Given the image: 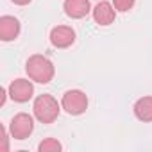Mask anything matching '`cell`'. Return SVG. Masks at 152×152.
I'll return each mask as SVG.
<instances>
[{"mask_svg":"<svg viewBox=\"0 0 152 152\" xmlns=\"http://www.w3.org/2000/svg\"><path fill=\"white\" fill-rule=\"evenodd\" d=\"M132 113L140 122H145V124L152 122V97L147 95V97L138 99L132 106Z\"/></svg>","mask_w":152,"mask_h":152,"instance_id":"10","label":"cell"},{"mask_svg":"<svg viewBox=\"0 0 152 152\" xmlns=\"http://www.w3.org/2000/svg\"><path fill=\"white\" fill-rule=\"evenodd\" d=\"M9 132L13 140H25L34 131V118L29 113H18L9 122Z\"/></svg>","mask_w":152,"mask_h":152,"instance_id":"4","label":"cell"},{"mask_svg":"<svg viewBox=\"0 0 152 152\" xmlns=\"http://www.w3.org/2000/svg\"><path fill=\"white\" fill-rule=\"evenodd\" d=\"M38 150L39 152H59V150H63V145L56 138H47L38 145Z\"/></svg>","mask_w":152,"mask_h":152,"instance_id":"11","label":"cell"},{"mask_svg":"<svg viewBox=\"0 0 152 152\" xmlns=\"http://www.w3.org/2000/svg\"><path fill=\"white\" fill-rule=\"evenodd\" d=\"M61 107L72 116H79L88 109V95L81 90H68L61 99Z\"/></svg>","mask_w":152,"mask_h":152,"instance_id":"3","label":"cell"},{"mask_svg":"<svg viewBox=\"0 0 152 152\" xmlns=\"http://www.w3.org/2000/svg\"><path fill=\"white\" fill-rule=\"evenodd\" d=\"M25 72L31 81L39 83V84H48L56 75V66L47 56L32 54L25 63Z\"/></svg>","mask_w":152,"mask_h":152,"instance_id":"1","label":"cell"},{"mask_svg":"<svg viewBox=\"0 0 152 152\" xmlns=\"http://www.w3.org/2000/svg\"><path fill=\"white\" fill-rule=\"evenodd\" d=\"M61 104L48 93H43V95H38L34 99V104H32V113L36 116L38 122L41 124H52L57 120L59 113H61Z\"/></svg>","mask_w":152,"mask_h":152,"instance_id":"2","label":"cell"},{"mask_svg":"<svg viewBox=\"0 0 152 152\" xmlns=\"http://www.w3.org/2000/svg\"><path fill=\"white\" fill-rule=\"evenodd\" d=\"M63 9L68 18L81 20L91 13V4H90V0H64Z\"/></svg>","mask_w":152,"mask_h":152,"instance_id":"9","label":"cell"},{"mask_svg":"<svg viewBox=\"0 0 152 152\" xmlns=\"http://www.w3.org/2000/svg\"><path fill=\"white\" fill-rule=\"evenodd\" d=\"M13 4H16V6H29L32 0H11Z\"/></svg>","mask_w":152,"mask_h":152,"instance_id":"14","label":"cell"},{"mask_svg":"<svg viewBox=\"0 0 152 152\" xmlns=\"http://www.w3.org/2000/svg\"><path fill=\"white\" fill-rule=\"evenodd\" d=\"M50 43L56 48H68L75 43V31L70 25H57L50 31Z\"/></svg>","mask_w":152,"mask_h":152,"instance_id":"6","label":"cell"},{"mask_svg":"<svg viewBox=\"0 0 152 152\" xmlns=\"http://www.w3.org/2000/svg\"><path fill=\"white\" fill-rule=\"evenodd\" d=\"M136 0H113V6L116 9V13H127L134 7Z\"/></svg>","mask_w":152,"mask_h":152,"instance_id":"12","label":"cell"},{"mask_svg":"<svg viewBox=\"0 0 152 152\" xmlns=\"http://www.w3.org/2000/svg\"><path fill=\"white\" fill-rule=\"evenodd\" d=\"M91 13H93V20H95L99 25H102V27L111 25V23L115 22V18H116V9H115V6L109 4V2H106V0H99V4L91 9Z\"/></svg>","mask_w":152,"mask_h":152,"instance_id":"8","label":"cell"},{"mask_svg":"<svg viewBox=\"0 0 152 152\" xmlns=\"http://www.w3.org/2000/svg\"><path fill=\"white\" fill-rule=\"evenodd\" d=\"M0 95H2V97H0V106H4L6 104V97L9 95V91L6 88H2V90H0Z\"/></svg>","mask_w":152,"mask_h":152,"instance_id":"13","label":"cell"},{"mask_svg":"<svg viewBox=\"0 0 152 152\" xmlns=\"http://www.w3.org/2000/svg\"><path fill=\"white\" fill-rule=\"evenodd\" d=\"M7 91H9L11 100H15L18 104H25L34 97V86H32V81H29V79H15L9 84Z\"/></svg>","mask_w":152,"mask_h":152,"instance_id":"5","label":"cell"},{"mask_svg":"<svg viewBox=\"0 0 152 152\" xmlns=\"http://www.w3.org/2000/svg\"><path fill=\"white\" fill-rule=\"evenodd\" d=\"M20 31H22V25L18 18L11 15L0 16V39L2 41H15L20 36Z\"/></svg>","mask_w":152,"mask_h":152,"instance_id":"7","label":"cell"}]
</instances>
